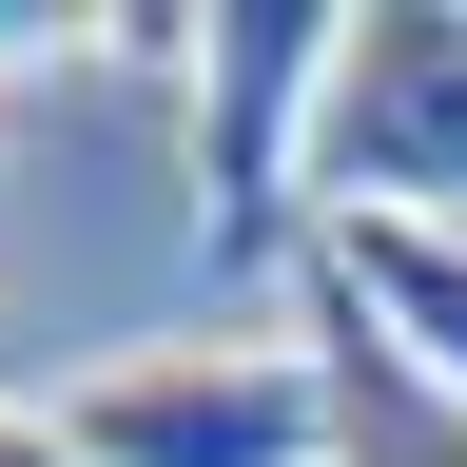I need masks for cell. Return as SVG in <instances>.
Returning a JSON list of instances; mask_svg holds the SVG:
<instances>
[{
  "mask_svg": "<svg viewBox=\"0 0 467 467\" xmlns=\"http://www.w3.org/2000/svg\"><path fill=\"white\" fill-rule=\"evenodd\" d=\"M78 467H350V389L292 331H175L58 389Z\"/></svg>",
  "mask_w": 467,
  "mask_h": 467,
  "instance_id": "1",
  "label": "cell"
},
{
  "mask_svg": "<svg viewBox=\"0 0 467 467\" xmlns=\"http://www.w3.org/2000/svg\"><path fill=\"white\" fill-rule=\"evenodd\" d=\"M331 58H350L331 0H214V20H195V234H214V254H273V214L312 195Z\"/></svg>",
  "mask_w": 467,
  "mask_h": 467,
  "instance_id": "2",
  "label": "cell"
},
{
  "mask_svg": "<svg viewBox=\"0 0 467 467\" xmlns=\"http://www.w3.org/2000/svg\"><path fill=\"white\" fill-rule=\"evenodd\" d=\"M312 195L467 234V0H370V20H350L331 117H312Z\"/></svg>",
  "mask_w": 467,
  "mask_h": 467,
  "instance_id": "3",
  "label": "cell"
},
{
  "mask_svg": "<svg viewBox=\"0 0 467 467\" xmlns=\"http://www.w3.org/2000/svg\"><path fill=\"white\" fill-rule=\"evenodd\" d=\"M312 292H331L429 409H467V234H448V214H331Z\"/></svg>",
  "mask_w": 467,
  "mask_h": 467,
  "instance_id": "4",
  "label": "cell"
},
{
  "mask_svg": "<svg viewBox=\"0 0 467 467\" xmlns=\"http://www.w3.org/2000/svg\"><path fill=\"white\" fill-rule=\"evenodd\" d=\"M312 350H331V389H350V467H467V409H429V389H409L350 312H331Z\"/></svg>",
  "mask_w": 467,
  "mask_h": 467,
  "instance_id": "5",
  "label": "cell"
},
{
  "mask_svg": "<svg viewBox=\"0 0 467 467\" xmlns=\"http://www.w3.org/2000/svg\"><path fill=\"white\" fill-rule=\"evenodd\" d=\"M0 467H78V429H58V409H20V389H0Z\"/></svg>",
  "mask_w": 467,
  "mask_h": 467,
  "instance_id": "6",
  "label": "cell"
}]
</instances>
